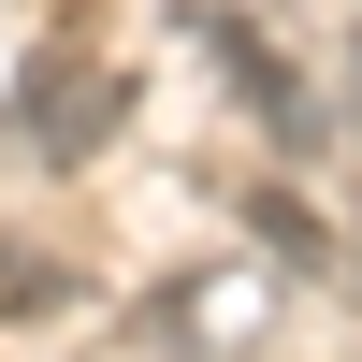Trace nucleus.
<instances>
[{"instance_id": "f257e3e1", "label": "nucleus", "mask_w": 362, "mask_h": 362, "mask_svg": "<svg viewBox=\"0 0 362 362\" xmlns=\"http://www.w3.org/2000/svg\"><path fill=\"white\" fill-rule=\"evenodd\" d=\"M102 131H116V73L58 44V58H44V87H29V145H44V160H87Z\"/></svg>"}, {"instance_id": "f03ea898", "label": "nucleus", "mask_w": 362, "mask_h": 362, "mask_svg": "<svg viewBox=\"0 0 362 362\" xmlns=\"http://www.w3.org/2000/svg\"><path fill=\"white\" fill-rule=\"evenodd\" d=\"M15 305H58V276H44V261H15V247H0V319H15Z\"/></svg>"}]
</instances>
